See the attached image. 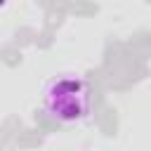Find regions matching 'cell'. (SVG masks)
Masks as SVG:
<instances>
[{"instance_id":"obj_1","label":"cell","mask_w":151,"mask_h":151,"mask_svg":"<svg viewBox=\"0 0 151 151\" xmlns=\"http://www.w3.org/2000/svg\"><path fill=\"white\" fill-rule=\"evenodd\" d=\"M42 106L57 123H80L92 111V87L80 76H57L45 85Z\"/></svg>"}]
</instances>
